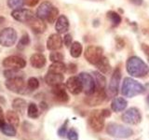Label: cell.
<instances>
[{
	"label": "cell",
	"mask_w": 149,
	"mask_h": 140,
	"mask_svg": "<svg viewBox=\"0 0 149 140\" xmlns=\"http://www.w3.org/2000/svg\"><path fill=\"white\" fill-rule=\"evenodd\" d=\"M102 115H104V118H107V117H110V115H111L110 111H109L108 109H102Z\"/></svg>",
	"instance_id": "f6af8a7d"
},
{
	"label": "cell",
	"mask_w": 149,
	"mask_h": 140,
	"mask_svg": "<svg viewBox=\"0 0 149 140\" xmlns=\"http://www.w3.org/2000/svg\"><path fill=\"white\" fill-rule=\"evenodd\" d=\"M17 41V33L12 27L4 28L0 31V45L3 47H12Z\"/></svg>",
	"instance_id": "5b68a950"
},
{
	"label": "cell",
	"mask_w": 149,
	"mask_h": 140,
	"mask_svg": "<svg viewBox=\"0 0 149 140\" xmlns=\"http://www.w3.org/2000/svg\"><path fill=\"white\" fill-rule=\"evenodd\" d=\"M59 18V10L56 7H53L51 11L49 12L48 18H47V21L49 23H53L55 21H57V19Z\"/></svg>",
	"instance_id": "e575fe53"
},
{
	"label": "cell",
	"mask_w": 149,
	"mask_h": 140,
	"mask_svg": "<svg viewBox=\"0 0 149 140\" xmlns=\"http://www.w3.org/2000/svg\"><path fill=\"white\" fill-rule=\"evenodd\" d=\"M6 120L8 123L12 124L15 127H18L19 123H20V118L15 110H8L6 113Z\"/></svg>",
	"instance_id": "484cf974"
},
{
	"label": "cell",
	"mask_w": 149,
	"mask_h": 140,
	"mask_svg": "<svg viewBox=\"0 0 149 140\" xmlns=\"http://www.w3.org/2000/svg\"><path fill=\"white\" fill-rule=\"evenodd\" d=\"M144 91H146V88L143 87V85L136 81L135 79L132 78H124L122 87H121V93H122L123 96L132 98L144 92Z\"/></svg>",
	"instance_id": "7a4b0ae2"
},
{
	"label": "cell",
	"mask_w": 149,
	"mask_h": 140,
	"mask_svg": "<svg viewBox=\"0 0 149 140\" xmlns=\"http://www.w3.org/2000/svg\"><path fill=\"white\" fill-rule=\"evenodd\" d=\"M7 4L8 8H13V9H18V8H22L24 6L25 0H8Z\"/></svg>",
	"instance_id": "1f68e13d"
},
{
	"label": "cell",
	"mask_w": 149,
	"mask_h": 140,
	"mask_svg": "<svg viewBox=\"0 0 149 140\" xmlns=\"http://www.w3.org/2000/svg\"><path fill=\"white\" fill-rule=\"evenodd\" d=\"M5 124V116H4V112L3 108L0 106V128Z\"/></svg>",
	"instance_id": "60d3db41"
},
{
	"label": "cell",
	"mask_w": 149,
	"mask_h": 140,
	"mask_svg": "<svg viewBox=\"0 0 149 140\" xmlns=\"http://www.w3.org/2000/svg\"><path fill=\"white\" fill-rule=\"evenodd\" d=\"M107 16H108L109 20L111 21V22L113 23L114 25H118L119 23L121 22V17L118 15V13L115 11H108L107 12Z\"/></svg>",
	"instance_id": "d6a6232c"
},
{
	"label": "cell",
	"mask_w": 149,
	"mask_h": 140,
	"mask_svg": "<svg viewBox=\"0 0 149 140\" xmlns=\"http://www.w3.org/2000/svg\"><path fill=\"white\" fill-rule=\"evenodd\" d=\"M77 65L74 64H69V65H68V70H69V72L70 73H72V74H74V72L77 71Z\"/></svg>",
	"instance_id": "7bdbcfd3"
},
{
	"label": "cell",
	"mask_w": 149,
	"mask_h": 140,
	"mask_svg": "<svg viewBox=\"0 0 149 140\" xmlns=\"http://www.w3.org/2000/svg\"><path fill=\"white\" fill-rule=\"evenodd\" d=\"M96 66L98 68V70L102 73V74H109L111 71V65L108 59L104 56H102V59L100 60V62L96 64Z\"/></svg>",
	"instance_id": "603a6c76"
},
{
	"label": "cell",
	"mask_w": 149,
	"mask_h": 140,
	"mask_svg": "<svg viewBox=\"0 0 149 140\" xmlns=\"http://www.w3.org/2000/svg\"><path fill=\"white\" fill-rule=\"evenodd\" d=\"M27 87L30 91H35L36 89H38L39 87V81L36 78L32 77L28 79L27 81Z\"/></svg>",
	"instance_id": "d590c367"
},
{
	"label": "cell",
	"mask_w": 149,
	"mask_h": 140,
	"mask_svg": "<svg viewBox=\"0 0 149 140\" xmlns=\"http://www.w3.org/2000/svg\"><path fill=\"white\" fill-rule=\"evenodd\" d=\"M67 123H68V120H65L64 123L61 126L58 130V135L60 137H64L65 135H67Z\"/></svg>",
	"instance_id": "74e56055"
},
{
	"label": "cell",
	"mask_w": 149,
	"mask_h": 140,
	"mask_svg": "<svg viewBox=\"0 0 149 140\" xmlns=\"http://www.w3.org/2000/svg\"><path fill=\"white\" fill-rule=\"evenodd\" d=\"M106 98V92L102 89H96L91 94H88L85 98V103L90 106H95L102 104Z\"/></svg>",
	"instance_id": "30bf717a"
},
{
	"label": "cell",
	"mask_w": 149,
	"mask_h": 140,
	"mask_svg": "<svg viewBox=\"0 0 149 140\" xmlns=\"http://www.w3.org/2000/svg\"><path fill=\"white\" fill-rule=\"evenodd\" d=\"M63 42V40L60 34H52L49 36L48 41H47V48L51 51L57 50L62 48Z\"/></svg>",
	"instance_id": "9a60e30c"
},
{
	"label": "cell",
	"mask_w": 149,
	"mask_h": 140,
	"mask_svg": "<svg viewBox=\"0 0 149 140\" xmlns=\"http://www.w3.org/2000/svg\"><path fill=\"white\" fill-rule=\"evenodd\" d=\"M116 47H118V50L122 49L124 47V41L120 38H116Z\"/></svg>",
	"instance_id": "ee69618b"
},
{
	"label": "cell",
	"mask_w": 149,
	"mask_h": 140,
	"mask_svg": "<svg viewBox=\"0 0 149 140\" xmlns=\"http://www.w3.org/2000/svg\"><path fill=\"white\" fill-rule=\"evenodd\" d=\"M28 22H29L31 29L35 33H36V34H42L47 29V25L44 22V20H42V19L38 17H34Z\"/></svg>",
	"instance_id": "e0dca14e"
},
{
	"label": "cell",
	"mask_w": 149,
	"mask_h": 140,
	"mask_svg": "<svg viewBox=\"0 0 149 140\" xmlns=\"http://www.w3.org/2000/svg\"><path fill=\"white\" fill-rule=\"evenodd\" d=\"M27 106L26 101L22 98H16L12 101V107L13 110H15L16 112H19V113L22 114L24 112L25 108Z\"/></svg>",
	"instance_id": "d4e9b609"
},
{
	"label": "cell",
	"mask_w": 149,
	"mask_h": 140,
	"mask_svg": "<svg viewBox=\"0 0 149 140\" xmlns=\"http://www.w3.org/2000/svg\"><path fill=\"white\" fill-rule=\"evenodd\" d=\"M106 134L116 138H129L133 135L132 128L118 123H108L106 125Z\"/></svg>",
	"instance_id": "3957f363"
},
{
	"label": "cell",
	"mask_w": 149,
	"mask_h": 140,
	"mask_svg": "<svg viewBox=\"0 0 149 140\" xmlns=\"http://www.w3.org/2000/svg\"><path fill=\"white\" fill-rule=\"evenodd\" d=\"M29 43H30L29 36H28L27 34H24L21 37V39H20V41H19V43L17 45V48L19 50H23L25 47H27L28 45H29Z\"/></svg>",
	"instance_id": "836d02e7"
},
{
	"label": "cell",
	"mask_w": 149,
	"mask_h": 140,
	"mask_svg": "<svg viewBox=\"0 0 149 140\" xmlns=\"http://www.w3.org/2000/svg\"><path fill=\"white\" fill-rule=\"evenodd\" d=\"M68 140H78V134L74 128H71L67 132Z\"/></svg>",
	"instance_id": "f35d334b"
},
{
	"label": "cell",
	"mask_w": 149,
	"mask_h": 140,
	"mask_svg": "<svg viewBox=\"0 0 149 140\" xmlns=\"http://www.w3.org/2000/svg\"><path fill=\"white\" fill-rule=\"evenodd\" d=\"M122 120L127 124L136 125L142 120L141 112L137 107H130L122 114Z\"/></svg>",
	"instance_id": "9c48e42d"
},
{
	"label": "cell",
	"mask_w": 149,
	"mask_h": 140,
	"mask_svg": "<svg viewBox=\"0 0 149 140\" xmlns=\"http://www.w3.org/2000/svg\"><path fill=\"white\" fill-rule=\"evenodd\" d=\"M66 88L72 94L74 95L79 94L83 91L82 84L78 77H70L66 81Z\"/></svg>",
	"instance_id": "5bb4252c"
},
{
	"label": "cell",
	"mask_w": 149,
	"mask_h": 140,
	"mask_svg": "<svg viewBox=\"0 0 149 140\" xmlns=\"http://www.w3.org/2000/svg\"><path fill=\"white\" fill-rule=\"evenodd\" d=\"M27 115L31 119H36L39 116L38 107L35 103H30L27 106Z\"/></svg>",
	"instance_id": "f546056e"
},
{
	"label": "cell",
	"mask_w": 149,
	"mask_h": 140,
	"mask_svg": "<svg viewBox=\"0 0 149 140\" xmlns=\"http://www.w3.org/2000/svg\"><path fill=\"white\" fill-rule=\"evenodd\" d=\"M63 58H64L63 57V54L59 52V51H56V50H53L52 52H50V54H49V60L52 63H55V62H63Z\"/></svg>",
	"instance_id": "8d00e7d4"
},
{
	"label": "cell",
	"mask_w": 149,
	"mask_h": 140,
	"mask_svg": "<svg viewBox=\"0 0 149 140\" xmlns=\"http://www.w3.org/2000/svg\"><path fill=\"white\" fill-rule=\"evenodd\" d=\"M129 75L134 78H143L149 72L148 65L138 56H130L126 63Z\"/></svg>",
	"instance_id": "6da1fadb"
},
{
	"label": "cell",
	"mask_w": 149,
	"mask_h": 140,
	"mask_svg": "<svg viewBox=\"0 0 149 140\" xmlns=\"http://www.w3.org/2000/svg\"><path fill=\"white\" fill-rule=\"evenodd\" d=\"M5 86L8 88L12 92L16 93H27L30 90L28 89L27 85H25V82L23 80L22 77H17L13 78H8L5 82ZM31 92V91H30Z\"/></svg>",
	"instance_id": "277c9868"
},
{
	"label": "cell",
	"mask_w": 149,
	"mask_h": 140,
	"mask_svg": "<svg viewBox=\"0 0 149 140\" xmlns=\"http://www.w3.org/2000/svg\"><path fill=\"white\" fill-rule=\"evenodd\" d=\"M55 29L58 34H64L69 29V21L65 15H60L56 21Z\"/></svg>",
	"instance_id": "d6986e66"
},
{
	"label": "cell",
	"mask_w": 149,
	"mask_h": 140,
	"mask_svg": "<svg viewBox=\"0 0 149 140\" xmlns=\"http://www.w3.org/2000/svg\"><path fill=\"white\" fill-rule=\"evenodd\" d=\"M128 103L123 97H116L111 103V108L114 112H121L127 107Z\"/></svg>",
	"instance_id": "44dd1931"
},
{
	"label": "cell",
	"mask_w": 149,
	"mask_h": 140,
	"mask_svg": "<svg viewBox=\"0 0 149 140\" xmlns=\"http://www.w3.org/2000/svg\"><path fill=\"white\" fill-rule=\"evenodd\" d=\"M66 71V65L63 62H55L52 63L49 67V72H53L57 74H63Z\"/></svg>",
	"instance_id": "4316f807"
},
{
	"label": "cell",
	"mask_w": 149,
	"mask_h": 140,
	"mask_svg": "<svg viewBox=\"0 0 149 140\" xmlns=\"http://www.w3.org/2000/svg\"><path fill=\"white\" fill-rule=\"evenodd\" d=\"M102 52L104 50L99 46H88L86 49L85 52H84V56H85L86 60L91 64L96 65L100 62V60L102 57Z\"/></svg>",
	"instance_id": "8992f818"
},
{
	"label": "cell",
	"mask_w": 149,
	"mask_h": 140,
	"mask_svg": "<svg viewBox=\"0 0 149 140\" xmlns=\"http://www.w3.org/2000/svg\"><path fill=\"white\" fill-rule=\"evenodd\" d=\"M73 37H72V36L71 35H69V34H67V35H65V36H64V38H63V43H64V45L67 47V48H69V47H71V45L73 44Z\"/></svg>",
	"instance_id": "ab89813d"
},
{
	"label": "cell",
	"mask_w": 149,
	"mask_h": 140,
	"mask_svg": "<svg viewBox=\"0 0 149 140\" xmlns=\"http://www.w3.org/2000/svg\"><path fill=\"white\" fill-rule=\"evenodd\" d=\"M52 93L56 99L60 102L65 103L69 100V96L67 94L66 91L64 90V88L62 86V84H61V85H58V86L52 87Z\"/></svg>",
	"instance_id": "ffe728a7"
},
{
	"label": "cell",
	"mask_w": 149,
	"mask_h": 140,
	"mask_svg": "<svg viewBox=\"0 0 149 140\" xmlns=\"http://www.w3.org/2000/svg\"><path fill=\"white\" fill-rule=\"evenodd\" d=\"M19 70L20 69H8V68H7L4 71V77L7 79L17 78V77H22V73L19 71Z\"/></svg>",
	"instance_id": "4dcf8cb0"
},
{
	"label": "cell",
	"mask_w": 149,
	"mask_h": 140,
	"mask_svg": "<svg viewBox=\"0 0 149 140\" xmlns=\"http://www.w3.org/2000/svg\"><path fill=\"white\" fill-rule=\"evenodd\" d=\"M0 129H1L2 133L5 135H7V136H11L12 137V136H15L16 134H17L15 126H13L12 124L8 123H5V124Z\"/></svg>",
	"instance_id": "f1b7e54d"
},
{
	"label": "cell",
	"mask_w": 149,
	"mask_h": 140,
	"mask_svg": "<svg viewBox=\"0 0 149 140\" xmlns=\"http://www.w3.org/2000/svg\"><path fill=\"white\" fill-rule=\"evenodd\" d=\"M146 102H147V104L149 105V95L147 96V99H146Z\"/></svg>",
	"instance_id": "7dc6e473"
},
{
	"label": "cell",
	"mask_w": 149,
	"mask_h": 140,
	"mask_svg": "<svg viewBox=\"0 0 149 140\" xmlns=\"http://www.w3.org/2000/svg\"><path fill=\"white\" fill-rule=\"evenodd\" d=\"M120 80H121V71L119 67H116L114 70V73L111 77L109 87H108V91L112 96H115L118 93Z\"/></svg>",
	"instance_id": "4fadbf2b"
},
{
	"label": "cell",
	"mask_w": 149,
	"mask_h": 140,
	"mask_svg": "<svg viewBox=\"0 0 149 140\" xmlns=\"http://www.w3.org/2000/svg\"><path fill=\"white\" fill-rule=\"evenodd\" d=\"M52 8H53V6L50 2H49V1L42 2L36 9V17L42 19V20H47V18H48L49 14L51 11Z\"/></svg>",
	"instance_id": "ac0fdd59"
},
{
	"label": "cell",
	"mask_w": 149,
	"mask_h": 140,
	"mask_svg": "<svg viewBox=\"0 0 149 140\" xmlns=\"http://www.w3.org/2000/svg\"><path fill=\"white\" fill-rule=\"evenodd\" d=\"M77 77L79 78V80L81 81L83 91L86 95L91 94V93H92L96 90L95 80L91 74H88L87 72H81Z\"/></svg>",
	"instance_id": "52a82bcc"
},
{
	"label": "cell",
	"mask_w": 149,
	"mask_h": 140,
	"mask_svg": "<svg viewBox=\"0 0 149 140\" xmlns=\"http://www.w3.org/2000/svg\"><path fill=\"white\" fill-rule=\"evenodd\" d=\"M82 45L80 44V42L76 41L71 45V48H70V54H71L72 57L74 58H78L79 56L82 53Z\"/></svg>",
	"instance_id": "83f0119b"
},
{
	"label": "cell",
	"mask_w": 149,
	"mask_h": 140,
	"mask_svg": "<svg viewBox=\"0 0 149 140\" xmlns=\"http://www.w3.org/2000/svg\"><path fill=\"white\" fill-rule=\"evenodd\" d=\"M132 2L135 5H137V6H140V5H142L143 0H132Z\"/></svg>",
	"instance_id": "bcb514c9"
},
{
	"label": "cell",
	"mask_w": 149,
	"mask_h": 140,
	"mask_svg": "<svg viewBox=\"0 0 149 140\" xmlns=\"http://www.w3.org/2000/svg\"><path fill=\"white\" fill-rule=\"evenodd\" d=\"M30 64L34 68H42L46 64V57L41 53H35L31 56Z\"/></svg>",
	"instance_id": "7402d4cb"
},
{
	"label": "cell",
	"mask_w": 149,
	"mask_h": 140,
	"mask_svg": "<svg viewBox=\"0 0 149 140\" xmlns=\"http://www.w3.org/2000/svg\"><path fill=\"white\" fill-rule=\"evenodd\" d=\"M3 66L8 69H22L26 66V61L20 56L10 55L4 59Z\"/></svg>",
	"instance_id": "8fae6325"
},
{
	"label": "cell",
	"mask_w": 149,
	"mask_h": 140,
	"mask_svg": "<svg viewBox=\"0 0 149 140\" xmlns=\"http://www.w3.org/2000/svg\"><path fill=\"white\" fill-rule=\"evenodd\" d=\"M104 117L102 113V110H95L92 111L88 118V123H90L91 128L94 132H101L104 127Z\"/></svg>",
	"instance_id": "ba28073f"
},
{
	"label": "cell",
	"mask_w": 149,
	"mask_h": 140,
	"mask_svg": "<svg viewBox=\"0 0 149 140\" xmlns=\"http://www.w3.org/2000/svg\"><path fill=\"white\" fill-rule=\"evenodd\" d=\"M63 79L64 78L63 74H57L53 72H48L45 77V81L47 82L48 85L51 87L61 85L63 83Z\"/></svg>",
	"instance_id": "2e32d148"
},
{
	"label": "cell",
	"mask_w": 149,
	"mask_h": 140,
	"mask_svg": "<svg viewBox=\"0 0 149 140\" xmlns=\"http://www.w3.org/2000/svg\"><path fill=\"white\" fill-rule=\"evenodd\" d=\"M93 78L95 80L96 84V89H102V90H105V85H106V79L104 75H102L99 71H94L92 72Z\"/></svg>",
	"instance_id": "cb8c5ba5"
},
{
	"label": "cell",
	"mask_w": 149,
	"mask_h": 140,
	"mask_svg": "<svg viewBox=\"0 0 149 140\" xmlns=\"http://www.w3.org/2000/svg\"><path fill=\"white\" fill-rule=\"evenodd\" d=\"M39 2V0H25V4L29 7H34Z\"/></svg>",
	"instance_id": "b9f144b4"
},
{
	"label": "cell",
	"mask_w": 149,
	"mask_h": 140,
	"mask_svg": "<svg viewBox=\"0 0 149 140\" xmlns=\"http://www.w3.org/2000/svg\"><path fill=\"white\" fill-rule=\"evenodd\" d=\"M11 17L15 21L21 22H28L35 17V14L32 10L27 8H18L14 9L11 12Z\"/></svg>",
	"instance_id": "7c38bea8"
}]
</instances>
